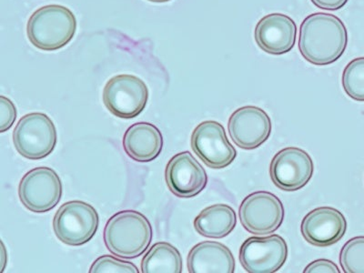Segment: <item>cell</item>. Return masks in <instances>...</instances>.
Listing matches in <instances>:
<instances>
[{"mask_svg": "<svg viewBox=\"0 0 364 273\" xmlns=\"http://www.w3.org/2000/svg\"><path fill=\"white\" fill-rule=\"evenodd\" d=\"M347 45V28L337 16L317 12L301 22L299 50L309 63L329 66L343 56Z\"/></svg>", "mask_w": 364, "mask_h": 273, "instance_id": "1", "label": "cell"}, {"mask_svg": "<svg viewBox=\"0 0 364 273\" xmlns=\"http://www.w3.org/2000/svg\"><path fill=\"white\" fill-rule=\"evenodd\" d=\"M154 238L148 218L136 210H122L107 222L103 239L112 255L135 259L147 250Z\"/></svg>", "mask_w": 364, "mask_h": 273, "instance_id": "2", "label": "cell"}, {"mask_svg": "<svg viewBox=\"0 0 364 273\" xmlns=\"http://www.w3.org/2000/svg\"><path fill=\"white\" fill-rule=\"evenodd\" d=\"M77 31V19L66 6L48 5L37 9L27 24L28 41L43 51H56L67 46Z\"/></svg>", "mask_w": 364, "mask_h": 273, "instance_id": "3", "label": "cell"}, {"mask_svg": "<svg viewBox=\"0 0 364 273\" xmlns=\"http://www.w3.org/2000/svg\"><path fill=\"white\" fill-rule=\"evenodd\" d=\"M58 141L56 127L47 114L33 112L23 116L13 132V143L19 154L38 161L53 152Z\"/></svg>", "mask_w": 364, "mask_h": 273, "instance_id": "4", "label": "cell"}, {"mask_svg": "<svg viewBox=\"0 0 364 273\" xmlns=\"http://www.w3.org/2000/svg\"><path fill=\"white\" fill-rule=\"evenodd\" d=\"M99 223V214L92 205L73 200L63 204L55 214L53 230L64 245L81 246L95 236Z\"/></svg>", "mask_w": 364, "mask_h": 273, "instance_id": "5", "label": "cell"}, {"mask_svg": "<svg viewBox=\"0 0 364 273\" xmlns=\"http://www.w3.org/2000/svg\"><path fill=\"white\" fill-rule=\"evenodd\" d=\"M148 100L147 85L134 75H118L104 87V105L120 119L136 118L145 109Z\"/></svg>", "mask_w": 364, "mask_h": 273, "instance_id": "6", "label": "cell"}, {"mask_svg": "<svg viewBox=\"0 0 364 273\" xmlns=\"http://www.w3.org/2000/svg\"><path fill=\"white\" fill-rule=\"evenodd\" d=\"M63 182L56 171L38 167L23 176L18 185V197L23 206L35 213L53 210L63 197Z\"/></svg>", "mask_w": 364, "mask_h": 273, "instance_id": "7", "label": "cell"}, {"mask_svg": "<svg viewBox=\"0 0 364 273\" xmlns=\"http://www.w3.org/2000/svg\"><path fill=\"white\" fill-rule=\"evenodd\" d=\"M284 204L269 191H257L248 195L239 209L243 228L255 235L275 232L284 223Z\"/></svg>", "mask_w": 364, "mask_h": 273, "instance_id": "8", "label": "cell"}, {"mask_svg": "<svg viewBox=\"0 0 364 273\" xmlns=\"http://www.w3.org/2000/svg\"><path fill=\"white\" fill-rule=\"evenodd\" d=\"M191 148L201 161L211 168H224L232 164L237 151L227 138L225 129L214 120L201 122L195 128Z\"/></svg>", "mask_w": 364, "mask_h": 273, "instance_id": "9", "label": "cell"}, {"mask_svg": "<svg viewBox=\"0 0 364 273\" xmlns=\"http://www.w3.org/2000/svg\"><path fill=\"white\" fill-rule=\"evenodd\" d=\"M240 262L250 273H273L284 265L288 246L282 237H250L240 249Z\"/></svg>", "mask_w": 364, "mask_h": 273, "instance_id": "10", "label": "cell"}, {"mask_svg": "<svg viewBox=\"0 0 364 273\" xmlns=\"http://www.w3.org/2000/svg\"><path fill=\"white\" fill-rule=\"evenodd\" d=\"M314 172L311 156L300 148L282 149L269 166L272 181L279 190L296 191L306 186Z\"/></svg>", "mask_w": 364, "mask_h": 273, "instance_id": "11", "label": "cell"}, {"mask_svg": "<svg viewBox=\"0 0 364 273\" xmlns=\"http://www.w3.org/2000/svg\"><path fill=\"white\" fill-rule=\"evenodd\" d=\"M272 119L259 107L245 106L230 117L228 131L232 141L247 151L255 149L267 141L272 133Z\"/></svg>", "mask_w": 364, "mask_h": 273, "instance_id": "12", "label": "cell"}, {"mask_svg": "<svg viewBox=\"0 0 364 273\" xmlns=\"http://www.w3.org/2000/svg\"><path fill=\"white\" fill-rule=\"evenodd\" d=\"M168 190L178 198H193L207 186L206 171L190 151L180 152L170 159L165 170Z\"/></svg>", "mask_w": 364, "mask_h": 273, "instance_id": "13", "label": "cell"}, {"mask_svg": "<svg viewBox=\"0 0 364 273\" xmlns=\"http://www.w3.org/2000/svg\"><path fill=\"white\" fill-rule=\"evenodd\" d=\"M346 230V217L333 207H320L310 211L301 225L304 240L321 248L336 245L343 239Z\"/></svg>", "mask_w": 364, "mask_h": 273, "instance_id": "14", "label": "cell"}, {"mask_svg": "<svg viewBox=\"0 0 364 273\" xmlns=\"http://www.w3.org/2000/svg\"><path fill=\"white\" fill-rule=\"evenodd\" d=\"M297 38V25L294 19L282 13L264 16L257 23L255 38L266 53L279 56L292 50Z\"/></svg>", "mask_w": 364, "mask_h": 273, "instance_id": "15", "label": "cell"}, {"mask_svg": "<svg viewBox=\"0 0 364 273\" xmlns=\"http://www.w3.org/2000/svg\"><path fill=\"white\" fill-rule=\"evenodd\" d=\"M187 267L191 273H233L235 259L230 250L223 243L203 242L191 250Z\"/></svg>", "mask_w": 364, "mask_h": 273, "instance_id": "16", "label": "cell"}, {"mask_svg": "<svg viewBox=\"0 0 364 273\" xmlns=\"http://www.w3.org/2000/svg\"><path fill=\"white\" fill-rule=\"evenodd\" d=\"M164 148V138L157 127L138 122L129 127L123 136V149L133 161L149 162L157 159Z\"/></svg>", "mask_w": 364, "mask_h": 273, "instance_id": "17", "label": "cell"}, {"mask_svg": "<svg viewBox=\"0 0 364 273\" xmlns=\"http://www.w3.org/2000/svg\"><path fill=\"white\" fill-rule=\"evenodd\" d=\"M237 224L235 210L227 204H214L200 211L193 225L201 236L210 239L225 238Z\"/></svg>", "mask_w": 364, "mask_h": 273, "instance_id": "18", "label": "cell"}, {"mask_svg": "<svg viewBox=\"0 0 364 273\" xmlns=\"http://www.w3.org/2000/svg\"><path fill=\"white\" fill-rule=\"evenodd\" d=\"M143 273H181L183 269L182 257L177 248L170 243H155L141 261Z\"/></svg>", "mask_w": 364, "mask_h": 273, "instance_id": "19", "label": "cell"}, {"mask_svg": "<svg viewBox=\"0 0 364 273\" xmlns=\"http://www.w3.org/2000/svg\"><path fill=\"white\" fill-rule=\"evenodd\" d=\"M341 82L348 96L364 102V57L354 58L344 68Z\"/></svg>", "mask_w": 364, "mask_h": 273, "instance_id": "20", "label": "cell"}, {"mask_svg": "<svg viewBox=\"0 0 364 273\" xmlns=\"http://www.w3.org/2000/svg\"><path fill=\"white\" fill-rule=\"evenodd\" d=\"M340 264L346 273H364V236L348 240L340 252Z\"/></svg>", "mask_w": 364, "mask_h": 273, "instance_id": "21", "label": "cell"}, {"mask_svg": "<svg viewBox=\"0 0 364 273\" xmlns=\"http://www.w3.org/2000/svg\"><path fill=\"white\" fill-rule=\"evenodd\" d=\"M90 273H139L134 263L123 261L112 255H103L91 265Z\"/></svg>", "mask_w": 364, "mask_h": 273, "instance_id": "22", "label": "cell"}, {"mask_svg": "<svg viewBox=\"0 0 364 273\" xmlns=\"http://www.w3.org/2000/svg\"><path fill=\"white\" fill-rule=\"evenodd\" d=\"M17 108L9 97L0 96V132H8L17 119Z\"/></svg>", "mask_w": 364, "mask_h": 273, "instance_id": "23", "label": "cell"}, {"mask_svg": "<svg viewBox=\"0 0 364 273\" xmlns=\"http://www.w3.org/2000/svg\"><path fill=\"white\" fill-rule=\"evenodd\" d=\"M304 273H340L341 271L338 266L330 259H321L311 262L305 268Z\"/></svg>", "mask_w": 364, "mask_h": 273, "instance_id": "24", "label": "cell"}, {"mask_svg": "<svg viewBox=\"0 0 364 273\" xmlns=\"http://www.w3.org/2000/svg\"><path fill=\"white\" fill-rule=\"evenodd\" d=\"M311 1L318 9L336 11L343 9L349 0H311Z\"/></svg>", "mask_w": 364, "mask_h": 273, "instance_id": "25", "label": "cell"}, {"mask_svg": "<svg viewBox=\"0 0 364 273\" xmlns=\"http://www.w3.org/2000/svg\"><path fill=\"white\" fill-rule=\"evenodd\" d=\"M149 2H154V3H166L168 1H171V0H148Z\"/></svg>", "mask_w": 364, "mask_h": 273, "instance_id": "26", "label": "cell"}]
</instances>
